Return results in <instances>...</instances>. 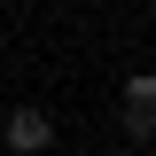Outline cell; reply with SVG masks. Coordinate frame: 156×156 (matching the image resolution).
<instances>
[{
    "instance_id": "obj_3",
    "label": "cell",
    "mask_w": 156,
    "mask_h": 156,
    "mask_svg": "<svg viewBox=\"0 0 156 156\" xmlns=\"http://www.w3.org/2000/svg\"><path fill=\"white\" fill-rule=\"evenodd\" d=\"M101 156H117V148H101Z\"/></svg>"
},
{
    "instance_id": "obj_1",
    "label": "cell",
    "mask_w": 156,
    "mask_h": 156,
    "mask_svg": "<svg viewBox=\"0 0 156 156\" xmlns=\"http://www.w3.org/2000/svg\"><path fill=\"white\" fill-rule=\"evenodd\" d=\"M0 140H8V156H47L55 148V117L39 109V101H16L8 125H0Z\"/></svg>"
},
{
    "instance_id": "obj_2",
    "label": "cell",
    "mask_w": 156,
    "mask_h": 156,
    "mask_svg": "<svg viewBox=\"0 0 156 156\" xmlns=\"http://www.w3.org/2000/svg\"><path fill=\"white\" fill-rule=\"evenodd\" d=\"M125 109H156V78H148V70L125 78Z\"/></svg>"
}]
</instances>
